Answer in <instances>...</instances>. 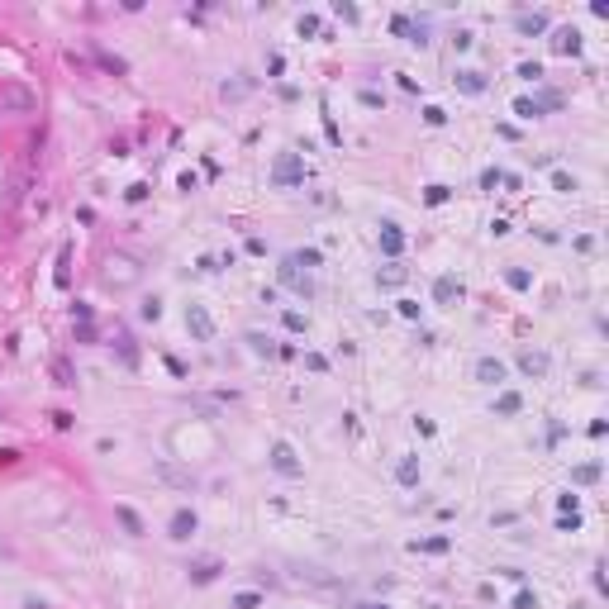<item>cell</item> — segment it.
I'll return each mask as SVG.
<instances>
[{"label": "cell", "mask_w": 609, "mask_h": 609, "mask_svg": "<svg viewBox=\"0 0 609 609\" xmlns=\"http://www.w3.org/2000/svg\"><path fill=\"white\" fill-rule=\"evenodd\" d=\"M481 186H486V190L504 186V172H500V167H486V172H481Z\"/></svg>", "instance_id": "d4e9b609"}, {"label": "cell", "mask_w": 609, "mask_h": 609, "mask_svg": "<svg viewBox=\"0 0 609 609\" xmlns=\"http://www.w3.org/2000/svg\"><path fill=\"white\" fill-rule=\"evenodd\" d=\"M424 119H428V124H443V119H448V110H438V105H428V110H424Z\"/></svg>", "instance_id": "8d00e7d4"}, {"label": "cell", "mask_w": 609, "mask_h": 609, "mask_svg": "<svg viewBox=\"0 0 609 609\" xmlns=\"http://www.w3.org/2000/svg\"><path fill=\"white\" fill-rule=\"evenodd\" d=\"M271 467L281 472V476H300L305 467H300V457H295L291 443H271Z\"/></svg>", "instance_id": "277c9868"}, {"label": "cell", "mask_w": 609, "mask_h": 609, "mask_svg": "<svg viewBox=\"0 0 609 609\" xmlns=\"http://www.w3.org/2000/svg\"><path fill=\"white\" fill-rule=\"evenodd\" d=\"M391 29H396V33H405L414 48H424V43H428V24H414L409 15H396V24H391Z\"/></svg>", "instance_id": "8992f818"}, {"label": "cell", "mask_w": 609, "mask_h": 609, "mask_svg": "<svg viewBox=\"0 0 609 609\" xmlns=\"http://www.w3.org/2000/svg\"><path fill=\"white\" fill-rule=\"evenodd\" d=\"M371 609H386V605H371Z\"/></svg>", "instance_id": "f35d334b"}, {"label": "cell", "mask_w": 609, "mask_h": 609, "mask_svg": "<svg viewBox=\"0 0 609 609\" xmlns=\"http://www.w3.org/2000/svg\"><path fill=\"white\" fill-rule=\"evenodd\" d=\"M504 376H509V371H504L500 357H476V381L481 386H504Z\"/></svg>", "instance_id": "5b68a950"}, {"label": "cell", "mask_w": 609, "mask_h": 609, "mask_svg": "<svg viewBox=\"0 0 609 609\" xmlns=\"http://www.w3.org/2000/svg\"><path fill=\"white\" fill-rule=\"evenodd\" d=\"M457 86H462L467 96H481V91H486V77H481V72H457Z\"/></svg>", "instance_id": "e0dca14e"}, {"label": "cell", "mask_w": 609, "mask_h": 609, "mask_svg": "<svg viewBox=\"0 0 609 609\" xmlns=\"http://www.w3.org/2000/svg\"><path fill=\"white\" fill-rule=\"evenodd\" d=\"M214 576H219V566H214V562H200V566H190V581H195V585L214 581Z\"/></svg>", "instance_id": "7402d4cb"}, {"label": "cell", "mask_w": 609, "mask_h": 609, "mask_svg": "<svg viewBox=\"0 0 609 609\" xmlns=\"http://www.w3.org/2000/svg\"><path fill=\"white\" fill-rule=\"evenodd\" d=\"M433 300H438V305H457V300H462V281H457V276H438V281H433Z\"/></svg>", "instance_id": "52a82bcc"}, {"label": "cell", "mask_w": 609, "mask_h": 609, "mask_svg": "<svg viewBox=\"0 0 609 609\" xmlns=\"http://www.w3.org/2000/svg\"><path fill=\"white\" fill-rule=\"evenodd\" d=\"M5 100H10V105H33V96H29V91H5Z\"/></svg>", "instance_id": "4dcf8cb0"}, {"label": "cell", "mask_w": 609, "mask_h": 609, "mask_svg": "<svg viewBox=\"0 0 609 609\" xmlns=\"http://www.w3.org/2000/svg\"><path fill=\"white\" fill-rule=\"evenodd\" d=\"M504 281H509L514 291H529V271H519V266H514V271H504Z\"/></svg>", "instance_id": "83f0119b"}, {"label": "cell", "mask_w": 609, "mask_h": 609, "mask_svg": "<svg viewBox=\"0 0 609 609\" xmlns=\"http://www.w3.org/2000/svg\"><path fill=\"white\" fill-rule=\"evenodd\" d=\"M519 409H524V400H519V391H500V396H495V414H500V419H509V414H519Z\"/></svg>", "instance_id": "7c38bea8"}, {"label": "cell", "mask_w": 609, "mask_h": 609, "mask_svg": "<svg viewBox=\"0 0 609 609\" xmlns=\"http://www.w3.org/2000/svg\"><path fill=\"white\" fill-rule=\"evenodd\" d=\"M381 253H386L391 262H396L400 253H405V234H400L396 224H381Z\"/></svg>", "instance_id": "ba28073f"}, {"label": "cell", "mask_w": 609, "mask_h": 609, "mask_svg": "<svg viewBox=\"0 0 609 609\" xmlns=\"http://www.w3.org/2000/svg\"><path fill=\"white\" fill-rule=\"evenodd\" d=\"M195 529H200V519H195L190 509H176V514H172V538H176V543H186Z\"/></svg>", "instance_id": "30bf717a"}, {"label": "cell", "mask_w": 609, "mask_h": 609, "mask_svg": "<svg viewBox=\"0 0 609 609\" xmlns=\"http://www.w3.org/2000/svg\"><path fill=\"white\" fill-rule=\"evenodd\" d=\"M286 329H291V333H305V315H295V310H286Z\"/></svg>", "instance_id": "f546056e"}, {"label": "cell", "mask_w": 609, "mask_h": 609, "mask_svg": "<svg viewBox=\"0 0 609 609\" xmlns=\"http://www.w3.org/2000/svg\"><path fill=\"white\" fill-rule=\"evenodd\" d=\"M271 186H281V190L305 186V158H300V153H281L276 167H271Z\"/></svg>", "instance_id": "7a4b0ae2"}, {"label": "cell", "mask_w": 609, "mask_h": 609, "mask_svg": "<svg viewBox=\"0 0 609 609\" xmlns=\"http://www.w3.org/2000/svg\"><path fill=\"white\" fill-rule=\"evenodd\" d=\"M519 371L533 376V381H543L548 376V352H519Z\"/></svg>", "instance_id": "9c48e42d"}, {"label": "cell", "mask_w": 609, "mask_h": 609, "mask_svg": "<svg viewBox=\"0 0 609 609\" xmlns=\"http://www.w3.org/2000/svg\"><path fill=\"white\" fill-rule=\"evenodd\" d=\"M291 262L310 271V266H319V253H315V248H300V253H291Z\"/></svg>", "instance_id": "603a6c76"}, {"label": "cell", "mask_w": 609, "mask_h": 609, "mask_svg": "<svg viewBox=\"0 0 609 609\" xmlns=\"http://www.w3.org/2000/svg\"><path fill=\"white\" fill-rule=\"evenodd\" d=\"M24 609H48V605H43V600H24Z\"/></svg>", "instance_id": "74e56055"}, {"label": "cell", "mask_w": 609, "mask_h": 609, "mask_svg": "<svg viewBox=\"0 0 609 609\" xmlns=\"http://www.w3.org/2000/svg\"><path fill=\"white\" fill-rule=\"evenodd\" d=\"M100 281H105L110 291H129V286H138V281H143V262H138L133 253H110Z\"/></svg>", "instance_id": "6da1fadb"}, {"label": "cell", "mask_w": 609, "mask_h": 609, "mask_svg": "<svg viewBox=\"0 0 609 609\" xmlns=\"http://www.w3.org/2000/svg\"><path fill=\"white\" fill-rule=\"evenodd\" d=\"M519 77H524V81H538V77H543V67H538V62H524V67H519Z\"/></svg>", "instance_id": "1f68e13d"}, {"label": "cell", "mask_w": 609, "mask_h": 609, "mask_svg": "<svg viewBox=\"0 0 609 609\" xmlns=\"http://www.w3.org/2000/svg\"><path fill=\"white\" fill-rule=\"evenodd\" d=\"M414 548H424V552H443V548H448V538H428V543H414Z\"/></svg>", "instance_id": "d590c367"}, {"label": "cell", "mask_w": 609, "mask_h": 609, "mask_svg": "<svg viewBox=\"0 0 609 609\" xmlns=\"http://www.w3.org/2000/svg\"><path fill=\"white\" fill-rule=\"evenodd\" d=\"M281 281H286V286H295L300 295H310V276H305V271H300V266H295L291 257L281 262Z\"/></svg>", "instance_id": "8fae6325"}, {"label": "cell", "mask_w": 609, "mask_h": 609, "mask_svg": "<svg viewBox=\"0 0 609 609\" xmlns=\"http://www.w3.org/2000/svg\"><path fill=\"white\" fill-rule=\"evenodd\" d=\"M143 319H162V300L153 295V300H143Z\"/></svg>", "instance_id": "f1b7e54d"}, {"label": "cell", "mask_w": 609, "mask_h": 609, "mask_svg": "<svg viewBox=\"0 0 609 609\" xmlns=\"http://www.w3.org/2000/svg\"><path fill=\"white\" fill-rule=\"evenodd\" d=\"M514 114H519V119H538V114H543V105H538V100H529V96H519V100H514Z\"/></svg>", "instance_id": "d6986e66"}, {"label": "cell", "mask_w": 609, "mask_h": 609, "mask_svg": "<svg viewBox=\"0 0 609 609\" xmlns=\"http://www.w3.org/2000/svg\"><path fill=\"white\" fill-rule=\"evenodd\" d=\"M262 605V595L257 590H243V595H234V609H257Z\"/></svg>", "instance_id": "484cf974"}, {"label": "cell", "mask_w": 609, "mask_h": 609, "mask_svg": "<svg viewBox=\"0 0 609 609\" xmlns=\"http://www.w3.org/2000/svg\"><path fill=\"white\" fill-rule=\"evenodd\" d=\"M448 200V186H428V205H443Z\"/></svg>", "instance_id": "836d02e7"}, {"label": "cell", "mask_w": 609, "mask_h": 609, "mask_svg": "<svg viewBox=\"0 0 609 609\" xmlns=\"http://www.w3.org/2000/svg\"><path fill=\"white\" fill-rule=\"evenodd\" d=\"M396 481L400 486H414V481H419V457H400L396 462Z\"/></svg>", "instance_id": "4fadbf2b"}, {"label": "cell", "mask_w": 609, "mask_h": 609, "mask_svg": "<svg viewBox=\"0 0 609 609\" xmlns=\"http://www.w3.org/2000/svg\"><path fill=\"white\" fill-rule=\"evenodd\" d=\"M552 53H581V33H576V29H562L552 38Z\"/></svg>", "instance_id": "5bb4252c"}, {"label": "cell", "mask_w": 609, "mask_h": 609, "mask_svg": "<svg viewBox=\"0 0 609 609\" xmlns=\"http://www.w3.org/2000/svg\"><path fill=\"white\" fill-rule=\"evenodd\" d=\"M514 29H519V33H543V29H548V15H538V10H533V15H514Z\"/></svg>", "instance_id": "9a60e30c"}, {"label": "cell", "mask_w": 609, "mask_h": 609, "mask_svg": "<svg viewBox=\"0 0 609 609\" xmlns=\"http://www.w3.org/2000/svg\"><path fill=\"white\" fill-rule=\"evenodd\" d=\"M514 609H538V595H529V590H519V600H514Z\"/></svg>", "instance_id": "e575fe53"}, {"label": "cell", "mask_w": 609, "mask_h": 609, "mask_svg": "<svg viewBox=\"0 0 609 609\" xmlns=\"http://www.w3.org/2000/svg\"><path fill=\"white\" fill-rule=\"evenodd\" d=\"M557 509H562V514H576V509H581V495L562 490V495H557Z\"/></svg>", "instance_id": "cb8c5ba5"}, {"label": "cell", "mask_w": 609, "mask_h": 609, "mask_svg": "<svg viewBox=\"0 0 609 609\" xmlns=\"http://www.w3.org/2000/svg\"><path fill=\"white\" fill-rule=\"evenodd\" d=\"M405 276H409V271H405L400 262H386L381 271H376V281H381V286H405Z\"/></svg>", "instance_id": "2e32d148"}, {"label": "cell", "mask_w": 609, "mask_h": 609, "mask_svg": "<svg viewBox=\"0 0 609 609\" xmlns=\"http://www.w3.org/2000/svg\"><path fill=\"white\" fill-rule=\"evenodd\" d=\"M219 96H224V100H239V96H248V81H224Z\"/></svg>", "instance_id": "4316f807"}, {"label": "cell", "mask_w": 609, "mask_h": 609, "mask_svg": "<svg viewBox=\"0 0 609 609\" xmlns=\"http://www.w3.org/2000/svg\"><path fill=\"white\" fill-rule=\"evenodd\" d=\"M186 329H190L195 343H214V319L205 305H186Z\"/></svg>", "instance_id": "3957f363"}, {"label": "cell", "mask_w": 609, "mask_h": 609, "mask_svg": "<svg viewBox=\"0 0 609 609\" xmlns=\"http://www.w3.org/2000/svg\"><path fill=\"white\" fill-rule=\"evenodd\" d=\"M114 514H119V524H124V529H129L133 538H138V533H143V519H138V514H133L129 504H119V509H114Z\"/></svg>", "instance_id": "ac0fdd59"}, {"label": "cell", "mask_w": 609, "mask_h": 609, "mask_svg": "<svg viewBox=\"0 0 609 609\" xmlns=\"http://www.w3.org/2000/svg\"><path fill=\"white\" fill-rule=\"evenodd\" d=\"M158 472H162L167 481H176V486H195V476H190V472H181V467H172V462H162Z\"/></svg>", "instance_id": "ffe728a7"}, {"label": "cell", "mask_w": 609, "mask_h": 609, "mask_svg": "<svg viewBox=\"0 0 609 609\" xmlns=\"http://www.w3.org/2000/svg\"><path fill=\"white\" fill-rule=\"evenodd\" d=\"M248 343H253V352H271V338H262V333H248Z\"/></svg>", "instance_id": "d6a6232c"}, {"label": "cell", "mask_w": 609, "mask_h": 609, "mask_svg": "<svg viewBox=\"0 0 609 609\" xmlns=\"http://www.w3.org/2000/svg\"><path fill=\"white\" fill-rule=\"evenodd\" d=\"M571 481H576V486H590V481H600V462H585V467H576V472H571Z\"/></svg>", "instance_id": "44dd1931"}]
</instances>
